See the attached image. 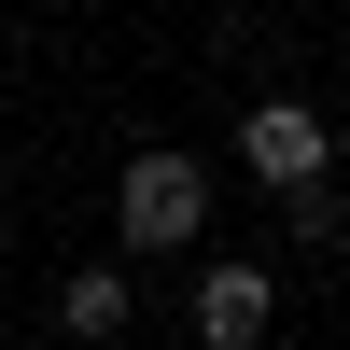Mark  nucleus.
I'll use <instances>...</instances> for the list:
<instances>
[{
    "label": "nucleus",
    "mask_w": 350,
    "mask_h": 350,
    "mask_svg": "<svg viewBox=\"0 0 350 350\" xmlns=\"http://www.w3.org/2000/svg\"><path fill=\"white\" fill-rule=\"evenodd\" d=\"M196 224H211V183H196V154H126V183H112V239L126 252H183Z\"/></svg>",
    "instance_id": "nucleus-1"
},
{
    "label": "nucleus",
    "mask_w": 350,
    "mask_h": 350,
    "mask_svg": "<svg viewBox=\"0 0 350 350\" xmlns=\"http://www.w3.org/2000/svg\"><path fill=\"white\" fill-rule=\"evenodd\" d=\"M239 154H252V183L308 196V183L336 168V140H323V112H308V98H267V112H239Z\"/></svg>",
    "instance_id": "nucleus-2"
},
{
    "label": "nucleus",
    "mask_w": 350,
    "mask_h": 350,
    "mask_svg": "<svg viewBox=\"0 0 350 350\" xmlns=\"http://www.w3.org/2000/svg\"><path fill=\"white\" fill-rule=\"evenodd\" d=\"M267 323H280L267 267H211L196 280V350H267Z\"/></svg>",
    "instance_id": "nucleus-3"
},
{
    "label": "nucleus",
    "mask_w": 350,
    "mask_h": 350,
    "mask_svg": "<svg viewBox=\"0 0 350 350\" xmlns=\"http://www.w3.org/2000/svg\"><path fill=\"white\" fill-rule=\"evenodd\" d=\"M56 323H70V336H126V267H70Z\"/></svg>",
    "instance_id": "nucleus-4"
}]
</instances>
